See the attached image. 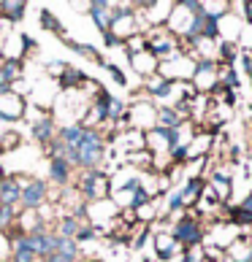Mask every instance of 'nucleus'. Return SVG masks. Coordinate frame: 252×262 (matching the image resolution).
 <instances>
[{"label": "nucleus", "mask_w": 252, "mask_h": 262, "mask_svg": "<svg viewBox=\"0 0 252 262\" xmlns=\"http://www.w3.org/2000/svg\"><path fill=\"white\" fill-rule=\"evenodd\" d=\"M122 122H128L130 130H141V133L154 130L158 127V105L152 100H135L133 108L125 114Z\"/></svg>", "instance_id": "obj_6"}, {"label": "nucleus", "mask_w": 252, "mask_h": 262, "mask_svg": "<svg viewBox=\"0 0 252 262\" xmlns=\"http://www.w3.org/2000/svg\"><path fill=\"white\" fill-rule=\"evenodd\" d=\"M49 173H52V179H54L57 184H68V179H71V162H65V160H52Z\"/></svg>", "instance_id": "obj_31"}, {"label": "nucleus", "mask_w": 252, "mask_h": 262, "mask_svg": "<svg viewBox=\"0 0 252 262\" xmlns=\"http://www.w3.org/2000/svg\"><path fill=\"white\" fill-rule=\"evenodd\" d=\"M76 232H79V219H76V216H65L60 222V238H76Z\"/></svg>", "instance_id": "obj_35"}, {"label": "nucleus", "mask_w": 252, "mask_h": 262, "mask_svg": "<svg viewBox=\"0 0 252 262\" xmlns=\"http://www.w3.org/2000/svg\"><path fill=\"white\" fill-rule=\"evenodd\" d=\"M79 192L84 195V200H90V203L106 200L111 195V176L103 170H87L82 184H79Z\"/></svg>", "instance_id": "obj_5"}, {"label": "nucleus", "mask_w": 252, "mask_h": 262, "mask_svg": "<svg viewBox=\"0 0 252 262\" xmlns=\"http://www.w3.org/2000/svg\"><path fill=\"white\" fill-rule=\"evenodd\" d=\"M125 103L120 100V98H111V103H109V122H120V119H125Z\"/></svg>", "instance_id": "obj_37"}, {"label": "nucleus", "mask_w": 252, "mask_h": 262, "mask_svg": "<svg viewBox=\"0 0 252 262\" xmlns=\"http://www.w3.org/2000/svg\"><path fill=\"white\" fill-rule=\"evenodd\" d=\"M22 230H27V235H33V232H41L44 230V225H41V213H38L35 208H25V213H22Z\"/></svg>", "instance_id": "obj_28"}, {"label": "nucleus", "mask_w": 252, "mask_h": 262, "mask_svg": "<svg viewBox=\"0 0 252 262\" xmlns=\"http://www.w3.org/2000/svg\"><path fill=\"white\" fill-rule=\"evenodd\" d=\"M147 35V49L158 57L160 62H166V60H173L177 54L182 52H187L185 46H182V41L177 35H171L166 27H158V30H147L144 33Z\"/></svg>", "instance_id": "obj_2"}, {"label": "nucleus", "mask_w": 252, "mask_h": 262, "mask_svg": "<svg viewBox=\"0 0 252 262\" xmlns=\"http://www.w3.org/2000/svg\"><path fill=\"white\" fill-rule=\"evenodd\" d=\"M128 62H130V68H133V73L144 76V79L154 76V73H158V68H160V60H158V57H154L149 49H144V52H139V54H130Z\"/></svg>", "instance_id": "obj_16"}, {"label": "nucleus", "mask_w": 252, "mask_h": 262, "mask_svg": "<svg viewBox=\"0 0 252 262\" xmlns=\"http://www.w3.org/2000/svg\"><path fill=\"white\" fill-rule=\"evenodd\" d=\"M182 122H187V119H182V116L177 114V108L158 105V127H160V130H173V127H179Z\"/></svg>", "instance_id": "obj_23"}, {"label": "nucleus", "mask_w": 252, "mask_h": 262, "mask_svg": "<svg viewBox=\"0 0 252 262\" xmlns=\"http://www.w3.org/2000/svg\"><path fill=\"white\" fill-rule=\"evenodd\" d=\"M84 135H87V127H82V124H68V127H63V133H60V143L76 149Z\"/></svg>", "instance_id": "obj_25"}, {"label": "nucleus", "mask_w": 252, "mask_h": 262, "mask_svg": "<svg viewBox=\"0 0 252 262\" xmlns=\"http://www.w3.org/2000/svg\"><path fill=\"white\" fill-rule=\"evenodd\" d=\"M19 200L25 203V208H38L46 200V184L44 181H27L22 184V195Z\"/></svg>", "instance_id": "obj_19"}, {"label": "nucleus", "mask_w": 252, "mask_h": 262, "mask_svg": "<svg viewBox=\"0 0 252 262\" xmlns=\"http://www.w3.org/2000/svg\"><path fill=\"white\" fill-rule=\"evenodd\" d=\"M206 187L215 192V198L220 200V206H228L230 198H234V179H230V173L225 170H211L209 179H206Z\"/></svg>", "instance_id": "obj_10"}, {"label": "nucleus", "mask_w": 252, "mask_h": 262, "mask_svg": "<svg viewBox=\"0 0 252 262\" xmlns=\"http://www.w3.org/2000/svg\"><path fill=\"white\" fill-rule=\"evenodd\" d=\"M14 216H16V208L14 206H0V230H6L8 225H11Z\"/></svg>", "instance_id": "obj_39"}, {"label": "nucleus", "mask_w": 252, "mask_h": 262, "mask_svg": "<svg viewBox=\"0 0 252 262\" xmlns=\"http://www.w3.org/2000/svg\"><path fill=\"white\" fill-rule=\"evenodd\" d=\"M190 84L196 86V92L198 95H215L217 90V62H211V60H198L196 62V73H192V79Z\"/></svg>", "instance_id": "obj_8"}, {"label": "nucleus", "mask_w": 252, "mask_h": 262, "mask_svg": "<svg viewBox=\"0 0 252 262\" xmlns=\"http://www.w3.org/2000/svg\"><path fill=\"white\" fill-rule=\"evenodd\" d=\"M217 30H220V41H239L241 30H244V19L236 16L234 11H228L217 22Z\"/></svg>", "instance_id": "obj_18"}, {"label": "nucleus", "mask_w": 252, "mask_h": 262, "mask_svg": "<svg viewBox=\"0 0 252 262\" xmlns=\"http://www.w3.org/2000/svg\"><path fill=\"white\" fill-rule=\"evenodd\" d=\"M244 238H247L249 244H252V227H247V230H244Z\"/></svg>", "instance_id": "obj_47"}, {"label": "nucleus", "mask_w": 252, "mask_h": 262, "mask_svg": "<svg viewBox=\"0 0 252 262\" xmlns=\"http://www.w3.org/2000/svg\"><path fill=\"white\" fill-rule=\"evenodd\" d=\"M114 14H117V6L114 3H106V0H95V3H90V16H92V22L101 27L103 35L109 33Z\"/></svg>", "instance_id": "obj_17"}, {"label": "nucleus", "mask_w": 252, "mask_h": 262, "mask_svg": "<svg viewBox=\"0 0 252 262\" xmlns=\"http://www.w3.org/2000/svg\"><path fill=\"white\" fill-rule=\"evenodd\" d=\"M0 71H3V81L11 84L19 79V73H22V60H0Z\"/></svg>", "instance_id": "obj_29"}, {"label": "nucleus", "mask_w": 252, "mask_h": 262, "mask_svg": "<svg viewBox=\"0 0 252 262\" xmlns=\"http://www.w3.org/2000/svg\"><path fill=\"white\" fill-rule=\"evenodd\" d=\"M103 41H106V46H125L120 38H114L111 33H106V35H103Z\"/></svg>", "instance_id": "obj_46"}, {"label": "nucleus", "mask_w": 252, "mask_h": 262, "mask_svg": "<svg viewBox=\"0 0 252 262\" xmlns=\"http://www.w3.org/2000/svg\"><path fill=\"white\" fill-rule=\"evenodd\" d=\"M84 213L90 216V225L98 227V225H109V222H114L122 211L111 203V198H106V200H98V203H92V206H87Z\"/></svg>", "instance_id": "obj_11"}, {"label": "nucleus", "mask_w": 252, "mask_h": 262, "mask_svg": "<svg viewBox=\"0 0 252 262\" xmlns=\"http://www.w3.org/2000/svg\"><path fill=\"white\" fill-rule=\"evenodd\" d=\"M215 149V135L206 130H198L192 135V141L187 143V162H198V160H209V151Z\"/></svg>", "instance_id": "obj_13"}, {"label": "nucleus", "mask_w": 252, "mask_h": 262, "mask_svg": "<svg viewBox=\"0 0 252 262\" xmlns=\"http://www.w3.org/2000/svg\"><path fill=\"white\" fill-rule=\"evenodd\" d=\"M0 181H3V165H0Z\"/></svg>", "instance_id": "obj_50"}, {"label": "nucleus", "mask_w": 252, "mask_h": 262, "mask_svg": "<svg viewBox=\"0 0 252 262\" xmlns=\"http://www.w3.org/2000/svg\"><path fill=\"white\" fill-rule=\"evenodd\" d=\"M25 11H27V3H22V0H3V3H0V14L6 19H11V22L22 19Z\"/></svg>", "instance_id": "obj_26"}, {"label": "nucleus", "mask_w": 252, "mask_h": 262, "mask_svg": "<svg viewBox=\"0 0 252 262\" xmlns=\"http://www.w3.org/2000/svg\"><path fill=\"white\" fill-rule=\"evenodd\" d=\"M122 141H125V146L130 149V154L147 149V141H144V133L141 130H128V133L122 135Z\"/></svg>", "instance_id": "obj_32"}, {"label": "nucleus", "mask_w": 252, "mask_h": 262, "mask_svg": "<svg viewBox=\"0 0 252 262\" xmlns=\"http://www.w3.org/2000/svg\"><path fill=\"white\" fill-rule=\"evenodd\" d=\"M154 254H158V259H173V257H179L182 254V251H185V249H182L179 246V241L177 238H173L171 235V230H160V232H154Z\"/></svg>", "instance_id": "obj_14"}, {"label": "nucleus", "mask_w": 252, "mask_h": 262, "mask_svg": "<svg viewBox=\"0 0 252 262\" xmlns=\"http://www.w3.org/2000/svg\"><path fill=\"white\" fill-rule=\"evenodd\" d=\"M73 49L79 52V54H84L87 60H101V57H98V52H95L92 46H84V43H73Z\"/></svg>", "instance_id": "obj_42"}, {"label": "nucleus", "mask_w": 252, "mask_h": 262, "mask_svg": "<svg viewBox=\"0 0 252 262\" xmlns=\"http://www.w3.org/2000/svg\"><path fill=\"white\" fill-rule=\"evenodd\" d=\"M6 92V84H0V95H3Z\"/></svg>", "instance_id": "obj_49"}, {"label": "nucleus", "mask_w": 252, "mask_h": 262, "mask_svg": "<svg viewBox=\"0 0 252 262\" xmlns=\"http://www.w3.org/2000/svg\"><path fill=\"white\" fill-rule=\"evenodd\" d=\"M225 257L230 262H252V244H249L244 235H239L234 244L225 249Z\"/></svg>", "instance_id": "obj_20"}, {"label": "nucleus", "mask_w": 252, "mask_h": 262, "mask_svg": "<svg viewBox=\"0 0 252 262\" xmlns=\"http://www.w3.org/2000/svg\"><path fill=\"white\" fill-rule=\"evenodd\" d=\"M19 141H22V138H19V133H14V130H3V133H0V146H3V149H16Z\"/></svg>", "instance_id": "obj_38"}, {"label": "nucleus", "mask_w": 252, "mask_h": 262, "mask_svg": "<svg viewBox=\"0 0 252 262\" xmlns=\"http://www.w3.org/2000/svg\"><path fill=\"white\" fill-rule=\"evenodd\" d=\"M65 62H52V65H46V73H49L52 76V79H60V76L65 73Z\"/></svg>", "instance_id": "obj_43"}, {"label": "nucleus", "mask_w": 252, "mask_h": 262, "mask_svg": "<svg viewBox=\"0 0 252 262\" xmlns=\"http://www.w3.org/2000/svg\"><path fill=\"white\" fill-rule=\"evenodd\" d=\"M239 235H244V232H241L239 227H234L230 222H217V225H211V227L206 230V241H203V244L211 246V249L225 251Z\"/></svg>", "instance_id": "obj_9"}, {"label": "nucleus", "mask_w": 252, "mask_h": 262, "mask_svg": "<svg viewBox=\"0 0 252 262\" xmlns=\"http://www.w3.org/2000/svg\"><path fill=\"white\" fill-rule=\"evenodd\" d=\"M158 216H160V208H158V203H154V200H147L144 206L133 208V219L139 222V225H144V227L152 225V222L158 219Z\"/></svg>", "instance_id": "obj_22"}, {"label": "nucleus", "mask_w": 252, "mask_h": 262, "mask_svg": "<svg viewBox=\"0 0 252 262\" xmlns=\"http://www.w3.org/2000/svg\"><path fill=\"white\" fill-rule=\"evenodd\" d=\"M125 49H128V57L130 54H139V52H144L147 49V35H133V38H128V41H125Z\"/></svg>", "instance_id": "obj_36"}, {"label": "nucleus", "mask_w": 252, "mask_h": 262, "mask_svg": "<svg viewBox=\"0 0 252 262\" xmlns=\"http://www.w3.org/2000/svg\"><path fill=\"white\" fill-rule=\"evenodd\" d=\"M241 62H244V71H247V76H249V81H252V49H241Z\"/></svg>", "instance_id": "obj_44"}, {"label": "nucleus", "mask_w": 252, "mask_h": 262, "mask_svg": "<svg viewBox=\"0 0 252 262\" xmlns=\"http://www.w3.org/2000/svg\"><path fill=\"white\" fill-rule=\"evenodd\" d=\"M41 25H44V27H49V30H60V22H57L54 14H52V11H46V8L41 11Z\"/></svg>", "instance_id": "obj_40"}, {"label": "nucleus", "mask_w": 252, "mask_h": 262, "mask_svg": "<svg viewBox=\"0 0 252 262\" xmlns=\"http://www.w3.org/2000/svg\"><path fill=\"white\" fill-rule=\"evenodd\" d=\"M239 54H241V49H239L236 41H220V54H217L220 65H234V60Z\"/></svg>", "instance_id": "obj_27"}, {"label": "nucleus", "mask_w": 252, "mask_h": 262, "mask_svg": "<svg viewBox=\"0 0 252 262\" xmlns=\"http://www.w3.org/2000/svg\"><path fill=\"white\" fill-rule=\"evenodd\" d=\"M103 65H106V71H109V73L114 76V81H117V84H122V86H125V84H128V79H125V73L120 71V68H117V65H111V62H103Z\"/></svg>", "instance_id": "obj_41"}, {"label": "nucleus", "mask_w": 252, "mask_h": 262, "mask_svg": "<svg viewBox=\"0 0 252 262\" xmlns=\"http://www.w3.org/2000/svg\"><path fill=\"white\" fill-rule=\"evenodd\" d=\"M236 86H239V79H236L234 65L217 62V90H236Z\"/></svg>", "instance_id": "obj_24"}, {"label": "nucleus", "mask_w": 252, "mask_h": 262, "mask_svg": "<svg viewBox=\"0 0 252 262\" xmlns=\"http://www.w3.org/2000/svg\"><path fill=\"white\" fill-rule=\"evenodd\" d=\"M171 235L179 241L182 249H196V246H203V241H206V230H203L201 219L196 216V213L185 211L177 222H173Z\"/></svg>", "instance_id": "obj_1"}, {"label": "nucleus", "mask_w": 252, "mask_h": 262, "mask_svg": "<svg viewBox=\"0 0 252 262\" xmlns=\"http://www.w3.org/2000/svg\"><path fill=\"white\" fill-rule=\"evenodd\" d=\"M35 259V251L30 249V244H27V238H16V244H14V259L11 262H33Z\"/></svg>", "instance_id": "obj_30"}, {"label": "nucleus", "mask_w": 252, "mask_h": 262, "mask_svg": "<svg viewBox=\"0 0 252 262\" xmlns=\"http://www.w3.org/2000/svg\"><path fill=\"white\" fill-rule=\"evenodd\" d=\"M84 79H87V76L82 71H76V68H65V73L60 76V84L63 86H79V84H84Z\"/></svg>", "instance_id": "obj_34"}, {"label": "nucleus", "mask_w": 252, "mask_h": 262, "mask_svg": "<svg viewBox=\"0 0 252 262\" xmlns=\"http://www.w3.org/2000/svg\"><path fill=\"white\" fill-rule=\"evenodd\" d=\"M27 114V103L19 98L16 92H3L0 95V119H6V122H16V119H22V116Z\"/></svg>", "instance_id": "obj_12"}, {"label": "nucleus", "mask_w": 252, "mask_h": 262, "mask_svg": "<svg viewBox=\"0 0 252 262\" xmlns=\"http://www.w3.org/2000/svg\"><path fill=\"white\" fill-rule=\"evenodd\" d=\"M158 73H160L166 81H173V84L190 81V79H192V73H196V57H192L190 52H182V54L173 57V60L160 62Z\"/></svg>", "instance_id": "obj_3"}, {"label": "nucleus", "mask_w": 252, "mask_h": 262, "mask_svg": "<svg viewBox=\"0 0 252 262\" xmlns=\"http://www.w3.org/2000/svg\"><path fill=\"white\" fill-rule=\"evenodd\" d=\"M249 146H252V124H249Z\"/></svg>", "instance_id": "obj_48"}, {"label": "nucleus", "mask_w": 252, "mask_h": 262, "mask_svg": "<svg viewBox=\"0 0 252 262\" xmlns=\"http://www.w3.org/2000/svg\"><path fill=\"white\" fill-rule=\"evenodd\" d=\"M103 160V138L95 130H87L82 143L76 146V165L87 170H98V162Z\"/></svg>", "instance_id": "obj_4"}, {"label": "nucleus", "mask_w": 252, "mask_h": 262, "mask_svg": "<svg viewBox=\"0 0 252 262\" xmlns=\"http://www.w3.org/2000/svg\"><path fill=\"white\" fill-rule=\"evenodd\" d=\"M173 6H177V3H171V0H149V3L139 6V16H141L144 27H147V30L166 27L168 16H171V11H173Z\"/></svg>", "instance_id": "obj_7"}, {"label": "nucleus", "mask_w": 252, "mask_h": 262, "mask_svg": "<svg viewBox=\"0 0 252 262\" xmlns=\"http://www.w3.org/2000/svg\"><path fill=\"white\" fill-rule=\"evenodd\" d=\"M33 133H35V138L41 143H49L52 133H54V124L49 119H38V122H33Z\"/></svg>", "instance_id": "obj_33"}, {"label": "nucleus", "mask_w": 252, "mask_h": 262, "mask_svg": "<svg viewBox=\"0 0 252 262\" xmlns=\"http://www.w3.org/2000/svg\"><path fill=\"white\" fill-rule=\"evenodd\" d=\"M241 19L244 25H252V0H241Z\"/></svg>", "instance_id": "obj_45"}, {"label": "nucleus", "mask_w": 252, "mask_h": 262, "mask_svg": "<svg viewBox=\"0 0 252 262\" xmlns=\"http://www.w3.org/2000/svg\"><path fill=\"white\" fill-rule=\"evenodd\" d=\"M19 195H22V181L3 176V181H0V206H14Z\"/></svg>", "instance_id": "obj_21"}, {"label": "nucleus", "mask_w": 252, "mask_h": 262, "mask_svg": "<svg viewBox=\"0 0 252 262\" xmlns=\"http://www.w3.org/2000/svg\"><path fill=\"white\" fill-rule=\"evenodd\" d=\"M144 141H147V151L152 154L154 160L171 151V130H160V127L147 130L144 133Z\"/></svg>", "instance_id": "obj_15"}]
</instances>
